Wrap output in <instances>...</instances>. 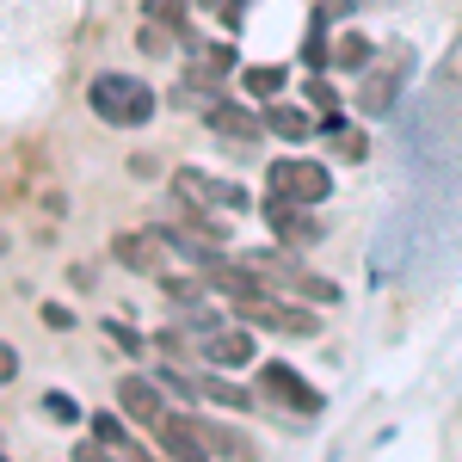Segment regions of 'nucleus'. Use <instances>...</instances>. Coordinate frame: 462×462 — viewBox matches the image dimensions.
Returning a JSON list of instances; mask_svg holds the SVG:
<instances>
[{"mask_svg":"<svg viewBox=\"0 0 462 462\" xmlns=\"http://www.w3.org/2000/svg\"><path fill=\"white\" fill-rule=\"evenodd\" d=\"M154 438H161V450H167L173 462H210V450H204V431H198V420H185V413H161Z\"/></svg>","mask_w":462,"mask_h":462,"instance_id":"423d86ee","label":"nucleus"},{"mask_svg":"<svg viewBox=\"0 0 462 462\" xmlns=\"http://www.w3.org/2000/svg\"><path fill=\"white\" fill-rule=\"evenodd\" d=\"M235 309H241V320H247V327H272V333H290V339H315V333H320V320L309 315V309H290V302L265 296V290L241 296Z\"/></svg>","mask_w":462,"mask_h":462,"instance_id":"f03ea898","label":"nucleus"},{"mask_svg":"<svg viewBox=\"0 0 462 462\" xmlns=\"http://www.w3.org/2000/svg\"><path fill=\"white\" fill-rule=\"evenodd\" d=\"M204 394H210L216 407H235V413H247V407H253V394L241 389V383H222V376H210V383H204Z\"/></svg>","mask_w":462,"mask_h":462,"instance_id":"6ab92c4d","label":"nucleus"},{"mask_svg":"<svg viewBox=\"0 0 462 462\" xmlns=\"http://www.w3.org/2000/svg\"><path fill=\"white\" fill-rule=\"evenodd\" d=\"M204 124H210L216 136H228V143H253L265 124L253 117L247 106H235V99H210V111H204Z\"/></svg>","mask_w":462,"mask_h":462,"instance_id":"9b49d317","label":"nucleus"},{"mask_svg":"<svg viewBox=\"0 0 462 462\" xmlns=\"http://www.w3.org/2000/svg\"><path fill=\"white\" fill-rule=\"evenodd\" d=\"M259 124H265L272 136H284V143H309V136H315V117H309L302 106H290V99H272Z\"/></svg>","mask_w":462,"mask_h":462,"instance_id":"ddd939ff","label":"nucleus"},{"mask_svg":"<svg viewBox=\"0 0 462 462\" xmlns=\"http://www.w3.org/2000/svg\"><path fill=\"white\" fill-rule=\"evenodd\" d=\"M327 56H333V69H352V74H357L364 62H370V37H364V32H339Z\"/></svg>","mask_w":462,"mask_h":462,"instance_id":"2eb2a0df","label":"nucleus"},{"mask_svg":"<svg viewBox=\"0 0 462 462\" xmlns=\"http://www.w3.org/2000/svg\"><path fill=\"white\" fill-rule=\"evenodd\" d=\"M111 253H117L130 272H143V278H161V272H167V241H161V235H117Z\"/></svg>","mask_w":462,"mask_h":462,"instance_id":"1a4fd4ad","label":"nucleus"},{"mask_svg":"<svg viewBox=\"0 0 462 462\" xmlns=\"http://www.w3.org/2000/svg\"><path fill=\"white\" fill-rule=\"evenodd\" d=\"M315 136H327V148L339 154V161H364V130L357 124H346V117H327V124H315Z\"/></svg>","mask_w":462,"mask_h":462,"instance_id":"4468645a","label":"nucleus"},{"mask_svg":"<svg viewBox=\"0 0 462 462\" xmlns=\"http://www.w3.org/2000/svg\"><path fill=\"white\" fill-rule=\"evenodd\" d=\"M241 13H247V0H222V25H241Z\"/></svg>","mask_w":462,"mask_h":462,"instance_id":"a878e982","label":"nucleus"},{"mask_svg":"<svg viewBox=\"0 0 462 462\" xmlns=\"http://www.w3.org/2000/svg\"><path fill=\"white\" fill-rule=\"evenodd\" d=\"M198 352L210 357L216 370H247L253 357H259V352H253V333H247V327H210V333L198 339Z\"/></svg>","mask_w":462,"mask_h":462,"instance_id":"20e7f679","label":"nucleus"},{"mask_svg":"<svg viewBox=\"0 0 462 462\" xmlns=\"http://www.w3.org/2000/svg\"><path fill=\"white\" fill-rule=\"evenodd\" d=\"M198 6H222V0H198Z\"/></svg>","mask_w":462,"mask_h":462,"instance_id":"bb28decb","label":"nucleus"},{"mask_svg":"<svg viewBox=\"0 0 462 462\" xmlns=\"http://www.w3.org/2000/svg\"><path fill=\"white\" fill-rule=\"evenodd\" d=\"M148 25H167V32L185 37V25H191V0H143Z\"/></svg>","mask_w":462,"mask_h":462,"instance_id":"f3484780","label":"nucleus"},{"mask_svg":"<svg viewBox=\"0 0 462 462\" xmlns=\"http://www.w3.org/2000/svg\"><path fill=\"white\" fill-rule=\"evenodd\" d=\"M173 185H179V198H185V204H228V210H247V204H253V198L241 191V185H222V179L198 173V167L173 173Z\"/></svg>","mask_w":462,"mask_h":462,"instance_id":"39448f33","label":"nucleus"},{"mask_svg":"<svg viewBox=\"0 0 462 462\" xmlns=\"http://www.w3.org/2000/svg\"><path fill=\"white\" fill-rule=\"evenodd\" d=\"M259 389L272 394V401H284V407H296V413H320V394L290 370V364H265L259 370Z\"/></svg>","mask_w":462,"mask_h":462,"instance_id":"0eeeda50","label":"nucleus"},{"mask_svg":"<svg viewBox=\"0 0 462 462\" xmlns=\"http://www.w3.org/2000/svg\"><path fill=\"white\" fill-rule=\"evenodd\" d=\"M204 438H210V444H216L228 462H259V457H253V444H247V438H235L228 426H204Z\"/></svg>","mask_w":462,"mask_h":462,"instance_id":"a211bd4d","label":"nucleus"},{"mask_svg":"<svg viewBox=\"0 0 462 462\" xmlns=\"http://www.w3.org/2000/svg\"><path fill=\"white\" fill-rule=\"evenodd\" d=\"M136 50H143V56H167V50H173V32H167V25H143V32H136Z\"/></svg>","mask_w":462,"mask_h":462,"instance_id":"aec40b11","label":"nucleus"},{"mask_svg":"<svg viewBox=\"0 0 462 462\" xmlns=\"http://www.w3.org/2000/svg\"><path fill=\"white\" fill-rule=\"evenodd\" d=\"M106 333H111V339H117V346H124V352H143V339H136V333H130L124 320H106Z\"/></svg>","mask_w":462,"mask_h":462,"instance_id":"5701e85b","label":"nucleus"},{"mask_svg":"<svg viewBox=\"0 0 462 462\" xmlns=\"http://www.w3.org/2000/svg\"><path fill=\"white\" fill-rule=\"evenodd\" d=\"M136 462H148V457H136Z\"/></svg>","mask_w":462,"mask_h":462,"instance_id":"cd10ccee","label":"nucleus"},{"mask_svg":"<svg viewBox=\"0 0 462 462\" xmlns=\"http://www.w3.org/2000/svg\"><path fill=\"white\" fill-rule=\"evenodd\" d=\"M272 228H278L284 247H315L320 241V222L309 216V204H296V198H272Z\"/></svg>","mask_w":462,"mask_h":462,"instance_id":"6e6552de","label":"nucleus"},{"mask_svg":"<svg viewBox=\"0 0 462 462\" xmlns=\"http://www.w3.org/2000/svg\"><path fill=\"white\" fill-rule=\"evenodd\" d=\"M87 106L99 111L106 124H117V130H136V124H148L154 117V87L148 80H136V74H93L87 80Z\"/></svg>","mask_w":462,"mask_h":462,"instance_id":"f257e3e1","label":"nucleus"},{"mask_svg":"<svg viewBox=\"0 0 462 462\" xmlns=\"http://www.w3.org/2000/svg\"><path fill=\"white\" fill-rule=\"evenodd\" d=\"M0 462H6V457H0Z\"/></svg>","mask_w":462,"mask_h":462,"instance_id":"c85d7f7f","label":"nucleus"},{"mask_svg":"<svg viewBox=\"0 0 462 462\" xmlns=\"http://www.w3.org/2000/svg\"><path fill=\"white\" fill-rule=\"evenodd\" d=\"M13 376H19V352H13V346H6V339H0V389H6V383H13Z\"/></svg>","mask_w":462,"mask_h":462,"instance_id":"b1692460","label":"nucleus"},{"mask_svg":"<svg viewBox=\"0 0 462 462\" xmlns=\"http://www.w3.org/2000/svg\"><path fill=\"white\" fill-rule=\"evenodd\" d=\"M74 462H117V457H111L106 444H99V438H93V444H80V450H74Z\"/></svg>","mask_w":462,"mask_h":462,"instance_id":"393cba45","label":"nucleus"},{"mask_svg":"<svg viewBox=\"0 0 462 462\" xmlns=\"http://www.w3.org/2000/svg\"><path fill=\"white\" fill-rule=\"evenodd\" d=\"M117 401H124V413H130L136 426H161V413H167L161 383H148V376H124V383H117Z\"/></svg>","mask_w":462,"mask_h":462,"instance_id":"9d476101","label":"nucleus"},{"mask_svg":"<svg viewBox=\"0 0 462 462\" xmlns=\"http://www.w3.org/2000/svg\"><path fill=\"white\" fill-rule=\"evenodd\" d=\"M284 80H290V74L272 69V62H253V69H241V87H247L253 99H278V93H284Z\"/></svg>","mask_w":462,"mask_h":462,"instance_id":"dca6fc26","label":"nucleus"},{"mask_svg":"<svg viewBox=\"0 0 462 462\" xmlns=\"http://www.w3.org/2000/svg\"><path fill=\"white\" fill-rule=\"evenodd\" d=\"M43 327H50V333H69V327H74V315L62 309V302H43Z\"/></svg>","mask_w":462,"mask_h":462,"instance_id":"4be33fe9","label":"nucleus"},{"mask_svg":"<svg viewBox=\"0 0 462 462\" xmlns=\"http://www.w3.org/2000/svg\"><path fill=\"white\" fill-rule=\"evenodd\" d=\"M394 99H401V69H370V74H364V87H357V106L370 111V117H389Z\"/></svg>","mask_w":462,"mask_h":462,"instance_id":"f8f14e48","label":"nucleus"},{"mask_svg":"<svg viewBox=\"0 0 462 462\" xmlns=\"http://www.w3.org/2000/svg\"><path fill=\"white\" fill-rule=\"evenodd\" d=\"M272 191L278 198H296V204H320L327 191H333V173L320 167V161H272Z\"/></svg>","mask_w":462,"mask_h":462,"instance_id":"7ed1b4c3","label":"nucleus"},{"mask_svg":"<svg viewBox=\"0 0 462 462\" xmlns=\"http://www.w3.org/2000/svg\"><path fill=\"white\" fill-rule=\"evenodd\" d=\"M43 413H50V420H62V426H74V420H80V407H74L69 394H43Z\"/></svg>","mask_w":462,"mask_h":462,"instance_id":"412c9836","label":"nucleus"}]
</instances>
